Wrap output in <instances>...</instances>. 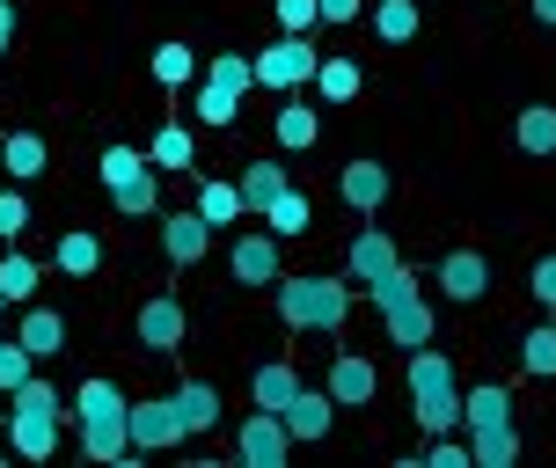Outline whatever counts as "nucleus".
<instances>
[{
	"instance_id": "f257e3e1",
	"label": "nucleus",
	"mask_w": 556,
	"mask_h": 468,
	"mask_svg": "<svg viewBox=\"0 0 556 468\" xmlns=\"http://www.w3.org/2000/svg\"><path fill=\"white\" fill-rule=\"evenodd\" d=\"M125 410H132V395H125L117 381H103V374L74 388V417H66V425H74V440H81L88 461L117 468L125 454H132V440H125Z\"/></svg>"
},
{
	"instance_id": "f03ea898",
	"label": "nucleus",
	"mask_w": 556,
	"mask_h": 468,
	"mask_svg": "<svg viewBox=\"0 0 556 468\" xmlns=\"http://www.w3.org/2000/svg\"><path fill=\"white\" fill-rule=\"evenodd\" d=\"M271 293H278V315H286V330L337 337V330H344V315H352V278H330V271H301V278L278 271Z\"/></svg>"
},
{
	"instance_id": "7ed1b4c3",
	"label": "nucleus",
	"mask_w": 556,
	"mask_h": 468,
	"mask_svg": "<svg viewBox=\"0 0 556 468\" xmlns=\"http://www.w3.org/2000/svg\"><path fill=\"white\" fill-rule=\"evenodd\" d=\"M410 410L425 425V440L432 432H462V381H454V358L432 352V344L410 352Z\"/></svg>"
},
{
	"instance_id": "20e7f679",
	"label": "nucleus",
	"mask_w": 556,
	"mask_h": 468,
	"mask_svg": "<svg viewBox=\"0 0 556 468\" xmlns=\"http://www.w3.org/2000/svg\"><path fill=\"white\" fill-rule=\"evenodd\" d=\"M366 301L381 307V322H389V337L403 344V352H417V344H432V293H425V278L417 271H395L381 278Z\"/></svg>"
},
{
	"instance_id": "39448f33",
	"label": "nucleus",
	"mask_w": 556,
	"mask_h": 468,
	"mask_svg": "<svg viewBox=\"0 0 556 468\" xmlns=\"http://www.w3.org/2000/svg\"><path fill=\"white\" fill-rule=\"evenodd\" d=\"M315 45H307V37H293V29H286V37H278V45H264V52L250 59L256 66V88H278V96H293V88H307L315 81Z\"/></svg>"
},
{
	"instance_id": "423d86ee",
	"label": "nucleus",
	"mask_w": 556,
	"mask_h": 468,
	"mask_svg": "<svg viewBox=\"0 0 556 468\" xmlns=\"http://www.w3.org/2000/svg\"><path fill=\"white\" fill-rule=\"evenodd\" d=\"M235 461H250V468H286V461H293V432H286V417L250 403V417L235 425Z\"/></svg>"
},
{
	"instance_id": "0eeeda50",
	"label": "nucleus",
	"mask_w": 556,
	"mask_h": 468,
	"mask_svg": "<svg viewBox=\"0 0 556 468\" xmlns=\"http://www.w3.org/2000/svg\"><path fill=\"white\" fill-rule=\"evenodd\" d=\"M125 440H132V454H162V446H176V440H184V417H176V395L132 403V410H125Z\"/></svg>"
},
{
	"instance_id": "6e6552de",
	"label": "nucleus",
	"mask_w": 556,
	"mask_h": 468,
	"mask_svg": "<svg viewBox=\"0 0 556 468\" xmlns=\"http://www.w3.org/2000/svg\"><path fill=\"white\" fill-rule=\"evenodd\" d=\"M132 337L147 344V352H176V344L191 337V315H184V301H176V293H154V301L132 315Z\"/></svg>"
},
{
	"instance_id": "1a4fd4ad",
	"label": "nucleus",
	"mask_w": 556,
	"mask_h": 468,
	"mask_svg": "<svg viewBox=\"0 0 556 468\" xmlns=\"http://www.w3.org/2000/svg\"><path fill=\"white\" fill-rule=\"evenodd\" d=\"M286 432H293V446H323L337 432V403H330V388H293V403H286Z\"/></svg>"
},
{
	"instance_id": "9d476101",
	"label": "nucleus",
	"mask_w": 556,
	"mask_h": 468,
	"mask_svg": "<svg viewBox=\"0 0 556 468\" xmlns=\"http://www.w3.org/2000/svg\"><path fill=\"white\" fill-rule=\"evenodd\" d=\"M59 440H66V417H52V410H15L8 417V454H15V461H52Z\"/></svg>"
},
{
	"instance_id": "9b49d317",
	"label": "nucleus",
	"mask_w": 556,
	"mask_h": 468,
	"mask_svg": "<svg viewBox=\"0 0 556 468\" xmlns=\"http://www.w3.org/2000/svg\"><path fill=\"white\" fill-rule=\"evenodd\" d=\"M403 271V256H395V242L381 235V227H359V242H352V256H344V278H352V293H374L381 278H395Z\"/></svg>"
},
{
	"instance_id": "f8f14e48",
	"label": "nucleus",
	"mask_w": 556,
	"mask_h": 468,
	"mask_svg": "<svg viewBox=\"0 0 556 468\" xmlns=\"http://www.w3.org/2000/svg\"><path fill=\"white\" fill-rule=\"evenodd\" d=\"M227 271H235V286H278V235H271V227L235 235V249H227Z\"/></svg>"
},
{
	"instance_id": "ddd939ff",
	"label": "nucleus",
	"mask_w": 556,
	"mask_h": 468,
	"mask_svg": "<svg viewBox=\"0 0 556 468\" xmlns=\"http://www.w3.org/2000/svg\"><path fill=\"white\" fill-rule=\"evenodd\" d=\"M432 286H440L446 301H483V293H491V256H483V249H446Z\"/></svg>"
},
{
	"instance_id": "4468645a",
	"label": "nucleus",
	"mask_w": 556,
	"mask_h": 468,
	"mask_svg": "<svg viewBox=\"0 0 556 468\" xmlns=\"http://www.w3.org/2000/svg\"><path fill=\"white\" fill-rule=\"evenodd\" d=\"M374 395H381L374 358H366V352H337L330 358V403H337V410H366Z\"/></svg>"
},
{
	"instance_id": "2eb2a0df",
	"label": "nucleus",
	"mask_w": 556,
	"mask_h": 468,
	"mask_svg": "<svg viewBox=\"0 0 556 468\" xmlns=\"http://www.w3.org/2000/svg\"><path fill=\"white\" fill-rule=\"evenodd\" d=\"M389 191H395V176L381 162H344V176H337V198H344L359 220H374V213L389 205Z\"/></svg>"
},
{
	"instance_id": "dca6fc26",
	"label": "nucleus",
	"mask_w": 556,
	"mask_h": 468,
	"mask_svg": "<svg viewBox=\"0 0 556 468\" xmlns=\"http://www.w3.org/2000/svg\"><path fill=\"white\" fill-rule=\"evenodd\" d=\"M205 249H213V227L198 220L191 205H184V213H162V256L176 264V271H191Z\"/></svg>"
},
{
	"instance_id": "f3484780",
	"label": "nucleus",
	"mask_w": 556,
	"mask_h": 468,
	"mask_svg": "<svg viewBox=\"0 0 556 468\" xmlns=\"http://www.w3.org/2000/svg\"><path fill=\"white\" fill-rule=\"evenodd\" d=\"M498 425H513V388L483 381L462 395V432H498Z\"/></svg>"
},
{
	"instance_id": "a211bd4d",
	"label": "nucleus",
	"mask_w": 556,
	"mask_h": 468,
	"mask_svg": "<svg viewBox=\"0 0 556 468\" xmlns=\"http://www.w3.org/2000/svg\"><path fill=\"white\" fill-rule=\"evenodd\" d=\"M256 220L271 227L278 242H293V235H307V227H315V198H307L301 184H286V191H278L271 205H264V213H256Z\"/></svg>"
},
{
	"instance_id": "6ab92c4d",
	"label": "nucleus",
	"mask_w": 556,
	"mask_h": 468,
	"mask_svg": "<svg viewBox=\"0 0 556 468\" xmlns=\"http://www.w3.org/2000/svg\"><path fill=\"white\" fill-rule=\"evenodd\" d=\"M286 184H293V168H286V162H250L242 176H235V191H242V220H256Z\"/></svg>"
},
{
	"instance_id": "aec40b11",
	"label": "nucleus",
	"mask_w": 556,
	"mask_h": 468,
	"mask_svg": "<svg viewBox=\"0 0 556 468\" xmlns=\"http://www.w3.org/2000/svg\"><path fill=\"white\" fill-rule=\"evenodd\" d=\"M147 162L162 168V176H198V139H191V125H162V132L147 139Z\"/></svg>"
},
{
	"instance_id": "412c9836",
	"label": "nucleus",
	"mask_w": 556,
	"mask_h": 468,
	"mask_svg": "<svg viewBox=\"0 0 556 468\" xmlns=\"http://www.w3.org/2000/svg\"><path fill=\"white\" fill-rule=\"evenodd\" d=\"M0 168H8L15 184H37V176L52 168V147H45V132H8V139H0Z\"/></svg>"
},
{
	"instance_id": "4be33fe9",
	"label": "nucleus",
	"mask_w": 556,
	"mask_h": 468,
	"mask_svg": "<svg viewBox=\"0 0 556 468\" xmlns=\"http://www.w3.org/2000/svg\"><path fill=\"white\" fill-rule=\"evenodd\" d=\"M52 264L66 278H96V271H103V235H96V227H66L59 249H52Z\"/></svg>"
},
{
	"instance_id": "5701e85b",
	"label": "nucleus",
	"mask_w": 556,
	"mask_h": 468,
	"mask_svg": "<svg viewBox=\"0 0 556 468\" xmlns=\"http://www.w3.org/2000/svg\"><path fill=\"white\" fill-rule=\"evenodd\" d=\"M15 344H23L29 358H52V352H66V322H59L52 307H29V301H23V322H15Z\"/></svg>"
},
{
	"instance_id": "b1692460",
	"label": "nucleus",
	"mask_w": 556,
	"mask_h": 468,
	"mask_svg": "<svg viewBox=\"0 0 556 468\" xmlns=\"http://www.w3.org/2000/svg\"><path fill=\"white\" fill-rule=\"evenodd\" d=\"M37 286H45V264H37V256H23V249L8 242V256H0V301L23 307V301H37Z\"/></svg>"
},
{
	"instance_id": "393cba45",
	"label": "nucleus",
	"mask_w": 556,
	"mask_h": 468,
	"mask_svg": "<svg viewBox=\"0 0 556 468\" xmlns=\"http://www.w3.org/2000/svg\"><path fill=\"white\" fill-rule=\"evenodd\" d=\"M111 205L125 213V220H154V213H162V168L147 162L132 184H117V191H111Z\"/></svg>"
},
{
	"instance_id": "a878e982",
	"label": "nucleus",
	"mask_w": 556,
	"mask_h": 468,
	"mask_svg": "<svg viewBox=\"0 0 556 468\" xmlns=\"http://www.w3.org/2000/svg\"><path fill=\"white\" fill-rule=\"evenodd\" d=\"M513 147L534 154V162H549V154H556V111H549V103H528V111L513 117Z\"/></svg>"
},
{
	"instance_id": "bb28decb",
	"label": "nucleus",
	"mask_w": 556,
	"mask_h": 468,
	"mask_svg": "<svg viewBox=\"0 0 556 468\" xmlns=\"http://www.w3.org/2000/svg\"><path fill=\"white\" fill-rule=\"evenodd\" d=\"M176 417H184V440H191V432H213V425H220V388L213 381H184L176 388Z\"/></svg>"
},
{
	"instance_id": "cd10ccee",
	"label": "nucleus",
	"mask_w": 556,
	"mask_h": 468,
	"mask_svg": "<svg viewBox=\"0 0 556 468\" xmlns=\"http://www.w3.org/2000/svg\"><path fill=\"white\" fill-rule=\"evenodd\" d=\"M271 132H278V147H286V154H307V147L323 139V117L307 111L301 96H286V111L271 117Z\"/></svg>"
},
{
	"instance_id": "c85d7f7f",
	"label": "nucleus",
	"mask_w": 556,
	"mask_h": 468,
	"mask_svg": "<svg viewBox=\"0 0 556 468\" xmlns=\"http://www.w3.org/2000/svg\"><path fill=\"white\" fill-rule=\"evenodd\" d=\"M359 81H366V74H359V59H315V81H307V88H315V96H323V103H352V96H359Z\"/></svg>"
},
{
	"instance_id": "c756f323",
	"label": "nucleus",
	"mask_w": 556,
	"mask_h": 468,
	"mask_svg": "<svg viewBox=\"0 0 556 468\" xmlns=\"http://www.w3.org/2000/svg\"><path fill=\"white\" fill-rule=\"evenodd\" d=\"M205 227H235L242 220V191L235 184H220V176H198V205H191Z\"/></svg>"
},
{
	"instance_id": "7c9ffc66",
	"label": "nucleus",
	"mask_w": 556,
	"mask_h": 468,
	"mask_svg": "<svg viewBox=\"0 0 556 468\" xmlns=\"http://www.w3.org/2000/svg\"><path fill=\"white\" fill-rule=\"evenodd\" d=\"M417 29H425L417 0H374V37H381V45H410Z\"/></svg>"
},
{
	"instance_id": "2f4dec72",
	"label": "nucleus",
	"mask_w": 556,
	"mask_h": 468,
	"mask_svg": "<svg viewBox=\"0 0 556 468\" xmlns=\"http://www.w3.org/2000/svg\"><path fill=\"white\" fill-rule=\"evenodd\" d=\"M469 461H476V468H513V461H520V425H498V432H469Z\"/></svg>"
},
{
	"instance_id": "473e14b6",
	"label": "nucleus",
	"mask_w": 556,
	"mask_h": 468,
	"mask_svg": "<svg viewBox=\"0 0 556 468\" xmlns=\"http://www.w3.org/2000/svg\"><path fill=\"white\" fill-rule=\"evenodd\" d=\"M293 388H301V374L278 358V366H256V381H250V403L256 410H286L293 403Z\"/></svg>"
},
{
	"instance_id": "72a5a7b5",
	"label": "nucleus",
	"mask_w": 556,
	"mask_h": 468,
	"mask_svg": "<svg viewBox=\"0 0 556 468\" xmlns=\"http://www.w3.org/2000/svg\"><path fill=\"white\" fill-rule=\"evenodd\" d=\"M520 374L528 381H556V322H534L520 337Z\"/></svg>"
},
{
	"instance_id": "f704fd0d",
	"label": "nucleus",
	"mask_w": 556,
	"mask_h": 468,
	"mask_svg": "<svg viewBox=\"0 0 556 468\" xmlns=\"http://www.w3.org/2000/svg\"><path fill=\"white\" fill-rule=\"evenodd\" d=\"M147 66H154V81H162V88H191L198 52L184 45V37H168V45H154V59H147Z\"/></svg>"
},
{
	"instance_id": "c9c22d12",
	"label": "nucleus",
	"mask_w": 556,
	"mask_h": 468,
	"mask_svg": "<svg viewBox=\"0 0 556 468\" xmlns=\"http://www.w3.org/2000/svg\"><path fill=\"white\" fill-rule=\"evenodd\" d=\"M205 81H213V88H227V96H250V88H256L250 52H213V59H205Z\"/></svg>"
},
{
	"instance_id": "e433bc0d",
	"label": "nucleus",
	"mask_w": 556,
	"mask_h": 468,
	"mask_svg": "<svg viewBox=\"0 0 556 468\" xmlns=\"http://www.w3.org/2000/svg\"><path fill=\"white\" fill-rule=\"evenodd\" d=\"M191 111H198V125H213V132H227V125H235V117H242V96H227V88H198L191 96Z\"/></svg>"
},
{
	"instance_id": "4c0bfd02",
	"label": "nucleus",
	"mask_w": 556,
	"mask_h": 468,
	"mask_svg": "<svg viewBox=\"0 0 556 468\" xmlns=\"http://www.w3.org/2000/svg\"><path fill=\"white\" fill-rule=\"evenodd\" d=\"M103 191H117V184H132L139 168H147V154H139V147H103Z\"/></svg>"
},
{
	"instance_id": "58836bf2",
	"label": "nucleus",
	"mask_w": 556,
	"mask_h": 468,
	"mask_svg": "<svg viewBox=\"0 0 556 468\" xmlns=\"http://www.w3.org/2000/svg\"><path fill=\"white\" fill-rule=\"evenodd\" d=\"M29 374H37V358H29L23 344H15V337H8V344H0V395H15V388H23Z\"/></svg>"
},
{
	"instance_id": "ea45409f",
	"label": "nucleus",
	"mask_w": 556,
	"mask_h": 468,
	"mask_svg": "<svg viewBox=\"0 0 556 468\" xmlns=\"http://www.w3.org/2000/svg\"><path fill=\"white\" fill-rule=\"evenodd\" d=\"M23 235H29V198L15 184V191H0V242H23Z\"/></svg>"
},
{
	"instance_id": "a19ab883",
	"label": "nucleus",
	"mask_w": 556,
	"mask_h": 468,
	"mask_svg": "<svg viewBox=\"0 0 556 468\" xmlns=\"http://www.w3.org/2000/svg\"><path fill=\"white\" fill-rule=\"evenodd\" d=\"M15 410H52V417H66V395H59L52 381H37V374H29V381L15 388Z\"/></svg>"
},
{
	"instance_id": "79ce46f5",
	"label": "nucleus",
	"mask_w": 556,
	"mask_h": 468,
	"mask_svg": "<svg viewBox=\"0 0 556 468\" xmlns=\"http://www.w3.org/2000/svg\"><path fill=\"white\" fill-rule=\"evenodd\" d=\"M528 293H534V301H542V307H549V315H556V249H549V256H534V264H528Z\"/></svg>"
},
{
	"instance_id": "37998d69",
	"label": "nucleus",
	"mask_w": 556,
	"mask_h": 468,
	"mask_svg": "<svg viewBox=\"0 0 556 468\" xmlns=\"http://www.w3.org/2000/svg\"><path fill=\"white\" fill-rule=\"evenodd\" d=\"M278 8V29H293V37H307V29L323 23V15H315V0H271Z\"/></svg>"
},
{
	"instance_id": "c03bdc74",
	"label": "nucleus",
	"mask_w": 556,
	"mask_h": 468,
	"mask_svg": "<svg viewBox=\"0 0 556 468\" xmlns=\"http://www.w3.org/2000/svg\"><path fill=\"white\" fill-rule=\"evenodd\" d=\"M315 15H323V23H359L366 0H315Z\"/></svg>"
},
{
	"instance_id": "a18cd8bd",
	"label": "nucleus",
	"mask_w": 556,
	"mask_h": 468,
	"mask_svg": "<svg viewBox=\"0 0 556 468\" xmlns=\"http://www.w3.org/2000/svg\"><path fill=\"white\" fill-rule=\"evenodd\" d=\"M15 52V0H0V59Z\"/></svg>"
},
{
	"instance_id": "49530a36",
	"label": "nucleus",
	"mask_w": 556,
	"mask_h": 468,
	"mask_svg": "<svg viewBox=\"0 0 556 468\" xmlns=\"http://www.w3.org/2000/svg\"><path fill=\"white\" fill-rule=\"evenodd\" d=\"M528 8H534V23H542V29H556V0H528Z\"/></svg>"
},
{
	"instance_id": "de8ad7c7",
	"label": "nucleus",
	"mask_w": 556,
	"mask_h": 468,
	"mask_svg": "<svg viewBox=\"0 0 556 468\" xmlns=\"http://www.w3.org/2000/svg\"><path fill=\"white\" fill-rule=\"evenodd\" d=\"M0 344H8V337H0Z\"/></svg>"
},
{
	"instance_id": "09e8293b",
	"label": "nucleus",
	"mask_w": 556,
	"mask_h": 468,
	"mask_svg": "<svg viewBox=\"0 0 556 468\" xmlns=\"http://www.w3.org/2000/svg\"><path fill=\"white\" fill-rule=\"evenodd\" d=\"M0 307H8V301H0Z\"/></svg>"
}]
</instances>
